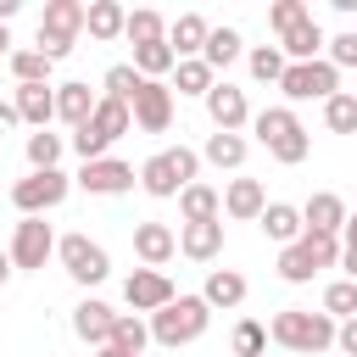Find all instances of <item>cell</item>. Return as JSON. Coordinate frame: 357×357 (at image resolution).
<instances>
[{"label":"cell","mask_w":357,"mask_h":357,"mask_svg":"<svg viewBox=\"0 0 357 357\" xmlns=\"http://www.w3.org/2000/svg\"><path fill=\"white\" fill-rule=\"evenodd\" d=\"M17 117L22 123H33V128H45L50 117H56V89L50 84H17Z\"/></svg>","instance_id":"cell-20"},{"label":"cell","mask_w":357,"mask_h":357,"mask_svg":"<svg viewBox=\"0 0 357 357\" xmlns=\"http://www.w3.org/2000/svg\"><path fill=\"white\" fill-rule=\"evenodd\" d=\"M206 39H212V22H206L201 11H184V17L167 28V45H173L178 61H195V56L206 50Z\"/></svg>","instance_id":"cell-14"},{"label":"cell","mask_w":357,"mask_h":357,"mask_svg":"<svg viewBox=\"0 0 357 357\" xmlns=\"http://www.w3.org/2000/svg\"><path fill=\"white\" fill-rule=\"evenodd\" d=\"M123 301H128L134 312H162L167 301H178V290H173V279H167L162 268H134L128 284H123Z\"/></svg>","instance_id":"cell-9"},{"label":"cell","mask_w":357,"mask_h":357,"mask_svg":"<svg viewBox=\"0 0 357 357\" xmlns=\"http://www.w3.org/2000/svg\"><path fill=\"white\" fill-rule=\"evenodd\" d=\"M206 162H218V167H240L245 162V139L240 134H206V151H201Z\"/></svg>","instance_id":"cell-38"},{"label":"cell","mask_w":357,"mask_h":357,"mask_svg":"<svg viewBox=\"0 0 357 357\" xmlns=\"http://www.w3.org/2000/svg\"><path fill=\"white\" fill-rule=\"evenodd\" d=\"M206 318H212V307L201 296H178L162 312H151V340L156 346H184V340H195L206 329Z\"/></svg>","instance_id":"cell-3"},{"label":"cell","mask_w":357,"mask_h":357,"mask_svg":"<svg viewBox=\"0 0 357 357\" xmlns=\"http://www.w3.org/2000/svg\"><path fill=\"white\" fill-rule=\"evenodd\" d=\"M178 251H184L190 262H212V257L223 251V218H212V223H184V229H178Z\"/></svg>","instance_id":"cell-19"},{"label":"cell","mask_w":357,"mask_h":357,"mask_svg":"<svg viewBox=\"0 0 357 357\" xmlns=\"http://www.w3.org/2000/svg\"><path fill=\"white\" fill-rule=\"evenodd\" d=\"M351 95H357V89H351Z\"/></svg>","instance_id":"cell-53"},{"label":"cell","mask_w":357,"mask_h":357,"mask_svg":"<svg viewBox=\"0 0 357 357\" xmlns=\"http://www.w3.org/2000/svg\"><path fill=\"white\" fill-rule=\"evenodd\" d=\"M78 184H84L89 195H123V190L134 184V167H128V162H117V156H100V162H84Z\"/></svg>","instance_id":"cell-12"},{"label":"cell","mask_w":357,"mask_h":357,"mask_svg":"<svg viewBox=\"0 0 357 357\" xmlns=\"http://www.w3.org/2000/svg\"><path fill=\"white\" fill-rule=\"evenodd\" d=\"M229 346H234V357H268V329L257 318H240L234 335H229Z\"/></svg>","instance_id":"cell-36"},{"label":"cell","mask_w":357,"mask_h":357,"mask_svg":"<svg viewBox=\"0 0 357 357\" xmlns=\"http://www.w3.org/2000/svg\"><path fill=\"white\" fill-rule=\"evenodd\" d=\"M95 357H128V351H117V346H100V351H95Z\"/></svg>","instance_id":"cell-51"},{"label":"cell","mask_w":357,"mask_h":357,"mask_svg":"<svg viewBox=\"0 0 357 357\" xmlns=\"http://www.w3.org/2000/svg\"><path fill=\"white\" fill-rule=\"evenodd\" d=\"M56 257H61V268H67L78 284H100V279L112 273L106 245H95L89 234H67V240H56Z\"/></svg>","instance_id":"cell-7"},{"label":"cell","mask_w":357,"mask_h":357,"mask_svg":"<svg viewBox=\"0 0 357 357\" xmlns=\"http://www.w3.org/2000/svg\"><path fill=\"white\" fill-rule=\"evenodd\" d=\"M335 346H340L346 357H357V318H346V324H340V335H335Z\"/></svg>","instance_id":"cell-46"},{"label":"cell","mask_w":357,"mask_h":357,"mask_svg":"<svg viewBox=\"0 0 357 357\" xmlns=\"http://www.w3.org/2000/svg\"><path fill=\"white\" fill-rule=\"evenodd\" d=\"M56 257V234H50V223L45 218H22L17 223V234H11V268H45Z\"/></svg>","instance_id":"cell-8"},{"label":"cell","mask_w":357,"mask_h":357,"mask_svg":"<svg viewBox=\"0 0 357 357\" xmlns=\"http://www.w3.org/2000/svg\"><path fill=\"white\" fill-rule=\"evenodd\" d=\"M178 95H212V67L195 56V61H178Z\"/></svg>","instance_id":"cell-41"},{"label":"cell","mask_w":357,"mask_h":357,"mask_svg":"<svg viewBox=\"0 0 357 357\" xmlns=\"http://www.w3.org/2000/svg\"><path fill=\"white\" fill-rule=\"evenodd\" d=\"M17 123H22V117H17V106H6V100H0V134H6V128H17Z\"/></svg>","instance_id":"cell-48"},{"label":"cell","mask_w":357,"mask_h":357,"mask_svg":"<svg viewBox=\"0 0 357 357\" xmlns=\"http://www.w3.org/2000/svg\"><path fill=\"white\" fill-rule=\"evenodd\" d=\"M268 335L284 346V351H329L335 346V335H340V324L329 318V312H273V324H268Z\"/></svg>","instance_id":"cell-1"},{"label":"cell","mask_w":357,"mask_h":357,"mask_svg":"<svg viewBox=\"0 0 357 357\" xmlns=\"http://www.w3.org/2000/svg\"><path fill=\"white\" fill-rule=\"evenodd\" d=\"M251 128H257V139L273 151L279 139H290V134L301 128V117H296L290 106H268V112H257V117H251Z\"/></svg>","instance_id":"cell-24"},{"label":"cell","mask_w":357,"mask_h":357,"mask_svg":"<svg viewBox=\"0 0 357 357\" xmlns=\"http://www.w3.org/2000/svg\"><path fill=\"white\" fill-rule=\"evenodd\" d=\"M335 73L340 67H357V33H340V39H329V56H324Z\"/></svg>","instance_id":"cell-45"},{"label":"cell","mask_w":357,"mask_h":357,"mask_svg":"<svg viewBox=\"0 0 357 357\" xmlns=\"http://www.w3.org/2000/svg\"><path fill=\"white\" fill-rule=\"evenodd\" d=\"M56 162H61V134H50V128L28 134V167L33 173H50Z\"/></svg>","instance_id":"cell-35"},{"label":"cell","mask_w":357,"mask_h":357,"mask_svg":"<svg viewBox=\"0 0 357 357\" xmlns=\"http://www.w3.org/2000/svg\"><path fill=\"white\" fill-rule=\"evenodd\" d=\"M268 22H273L279 33H290L296 22H307V6H301V0H279V6L268 11Z\"/></svg>","instance_id":"cell-43"},{"label":"cell","mask_w":357,"mask_h":357,"mask_svg":"<svg viewBox=\"0 0 357 357\" xmlns=\"http://www.w3.org/2000/svg\"><path fill=\"white\" fill-rule=\"evenodd\" d=\"M340 262H346V279H357V251H346Z\"/></svg>","instance_id":"cell-49"},{"label":"cell","mask_w":357,"mask_h":357,"mask_svg":"<svg viewBox=\"0 0 357 357\" xmlns=\"http://www.w3.org/2000/svg\"><path fill=\"white\" fill-rule=\"evenodd\" d=\"M73 151H78L84 162H100V156H106V139H100V134L84 123V128H73Z\"/></svg>","instance_id":"cell-44"},{"label":"cell","mask_w":357,"mask_h":357,"mask_svg":"<svg viewBox=\"0 0 357 357\" xmlns=\"http://www.w3.org/2000/svg\"><path fill=\"white\" fill-rule=\"evenodd\" d=\"M340 234H346V240H340V257H346V251H357V212L346 218V229H340Z\"/></svg>","instance_id":"cell-47"},{"label":"cell","mask_w":357,"mask_h":357,"mask_svg":"<svg viewBox=\"0 0 357 357\" xmlns=\"http://www.w3.org/2000/svg\"><path fill=\"white\" fill-rule=\"evenodd\" d=\"M178 212H184V223H212V218H223V195L212 184H190L178 195Z\"/></svg>","instance_id":"cell-25"},{"label":"cell","mask_w":357,"mask_h":357,"mask_svg":"<svg viewBox=\"0 0 357 357\" xmlns=\"http://www.w3.org/2000/svg\"><path fill=\"white\" fill-rule=\"evenodd\" d=\"M284 67H290V61H284V50H279V45H257V50H251V78L279 84V78H284Z\"/></svg>","instance_id":"cell-40"},{"label":"cell","mask_w":357,"mask_h":357,"mask_svg":"<svg viewBox=\"0 0 357 357\" xmlns=\"http://www.w3.org/2000/svg\"><path fill=\"white\" fill-rule=\"evenodd\" d=\"M95 95H89V84H56V117L61 123H73V128H84L89 117H95Z\"/></svg>","instance_id":"cell-21"},{"label":"cell","mask_w":357,"mask_h":357,"mask_svg":"<svg viewBox=\"0 0 357 357\" xmlns=\"http://www.w3.org/2000/svg\"><path fill=\"white\" fill-rule=\"evenodd\" d=\"M134 45H156V39H167V22H162V11H151V6H139V11H128V28H123Z\"/></svg>","instance_id":"cell-34"},{"label":"cell","mask_w":357,"mask_h":357,"mask_svg":"<svg viewBox=\"0 0 357 357\" xmlns=\"http://www.w3.org/2000/svg\"><path fill=\"white\" fill-rule=\"evenodd\" d=\"M106 100H123V106H134V95H139V73H134V61H117V67H106Z\"/></svg>","instance_id":"cell-32"},{"label":"cell","mask_w":357,"mask_h":357,"mask_svg":"<svg viewBox=\"0 0 357 357\" xmlns=\"http://www.w3.org/2000/svg\"><path fill=\"white\" fill-rule=\"evenodd\" d=\"M11 279V251H0V284Z\"/></svg>","instance_id":"cell-50"},{"label":"cell","mask_w":357,"mask_h":357,"mask_svg":"<svg viewBox=\"0 0 357 357\" xmlns=\"http://www.w3.org/2000/svg\"><path fill=\"white\" fill-rule=\"evenodd\" d=\"M195 167H201V156L195 151H156L145 167H139V184H145V195H156V201H167V195H184L190 184H195Z\"/></svg>","instance_id":"cell-2"},{"label":"cell","mask_w":357,"mask_h":357,"mask_svg":"<svg viewBox=\"0 0 357 357\" xmlns=\"http://www.w3.org/2000/svg\"><path fill=\"white\" fill-rule=\"evenodd\" d=\"M206 117H212L218 134H240V128L251 123L245 89H234V84H212V95H206Z\"/></svg>","instance_id":"cell-11"},{"label":"cell","mask_w":357,"mask_h":357,"mask_svg":"<svg viewBox=\"0 0 357 357\" xmlns=\"http://www.w3.org/2000/svg\"><path fill=\"white\" fill-rule=\"evenodd\" d=\"M173 67H178V56H173L167 39H156V45H134V73H139V78H162V73H173Z\"/></svg>","instance_id":"cell-30"},{"label":"cell","mask_w":357,"mask_h":357,"mask_svg":"<svg viewBox=\"0 0 357 357\" xmlns=\"http://www.w3.org/2000/svg\"><path fill=\"white\" fill-rule=\"evenodd\" d=\"M6 67H11V78H17V84H45L56 61L33 45V50H11V56H6Z\"/></svg>","instance_id":"cell-31"},{"label":"cell","mask_w":357,"mask_h":357,"mask_svg":"<svg viewBox=\"0 0 357 357\" xmlns=\"http://www.w3.org/2000/svg\"><path fill=\"white\" fill-rule=\"evenodd\" d=\"M324 312H329V318H340V324H346V318H357V279H335V284L324 290Z\"/></svg>","instance_id":"cell-39"},{"label":"cell","mask_w":357,"mask_h":357,"mask_svg":"<svg viewBox=\"0 0 357 357\" xmlns=\"http://www.w3.org/2000/svg\"><path fill=\"white\" fill-rule=\"evenodd\" d=\"M201 301H206V307H240V301H245V273H234V268H212Z\"/></svg>","instance_id":"cell-22"},{"label":"cell","mask_w":357,"mask_h":357,"mask_svg":"<svg viewBox=\"0 0 357 357\" xmlns=\"http://www.w3.org/2000/svg\"><path fill=\"white\" fill-rule=\"evenodd\" d=\"M112 324H117V312H112L106 301H78V307H73V335L89 340L95 351L112 340Z\"/></svg>","instance_id":"cell-17"},{"label":"cell","mask_w":357,"mask_h":357,"mask_svg":"<svg viewBox=\"0 0 357 357\" xmlns=\"http://www.w3.org/2000/svg\"><path fill=\"white\" fill-rule=\"evenodd\" d=\"M346 218H351V212H346V201H340L335 190H318V195L301 206V223H307V234H335V240H340Z\"/></svg>","instance_id":"cell-13"},{"label":"cell","mask_w":357,"mask_h":357,"mask_svg":"<svg viewBox=\"0 0 357 357\" xmlns=\"http://www.w3.org/2000/svg\"><path fill=\"white\" fill-rule=\"evenodd\" d=\"M257 223H262V234H268L273 245H296V240L307 234V223H301V206H290V201H268V212H262Z\"/></svg>","instance_id":"cell-18"},{"label":"cell","mask_w":357,"mask_h":357,"mask_svg":"<svg viewBox=\"0 0 357 357\" xmlns=\"http://www.w3.org/2000/svg\"><path fill=\"white\" fill-rule=\"evenodd\" d=\"M312 273H318V257H312L307 240H296V245L279 251V279H284V284H307Z\"/></svg>","instance_id":"cell-28"},{"label":"cell","mask_w":357,"mask_h":357,"mask_svg":"<svg viewBox=\"0 0 357 357\" xmlns=\"http://www.w3.org/2000/svg\"><path fill=\"white\" fill-rule=\"evenodd\" d=\"M307 151H312V139H307V128H296V134H290V139H279L268 156H273V162H284V167H296V162H307Z\"/></svg>","instance_id":"cell-42"},{"label":"cell","mask_w":357,"mask_h":357,"mask_svg":"<svg viewBox=\"0 0 357 357\" xmlns=\"http://www.w3.org/2000/svg\"><path fill=\"white\" fill-rule=\"evenodd\" d=\"M89 128H95V134H100V139L112 145V139H123V134L134 128V112H128L123 100H106V95H100V106H95V117H89Z\"/></svg>","instance_id":"cell-27"},{"label":"cell","mask_w":357,"mask_h":357,"mask_svg":"<svg viewBox=\"0 0 357 357\" xmlns=\"http://www.w3.org/2000/svg\"><path fill=\"white\" fill-rule=\"evenodd\" d=\"M279 89H284V100H329V95H340V73L329 61H290Z\"/></svg>","instance_id":"cell-5"},{"label":"cell","mask_w":357,"mask_h":357,"mask_svg":"<svg viewBox=\"0 0 357 357\" xmlns=\"http://www.w3.org/2000/svg\"><path fill=\"white\" fill-rule=\"evenodd\" d=\"M145 340H151V324H139V312H117L106 346H117V351H128V357H145Z\"/></svg>","instance_id":"cell-29"},{"label":"cell","mask_w":357,"mask_h":357,"mask_svg":"<svg viewBox=\"0 0 357 357\" xmlns=\"http://www.w3.org/2000/svg\"><path fill=\"white\" fill-rule=\"evenodd\" d=\"M128 112H134V123H139V128H145V134H162V128H167V123H173V89H167V84H162V78H145V84H139V95H134V106H128Z\"/></svg>","instance_id":"cell-10"},{"label":"cell","mask_w":357,"mask_h":357,"mask_svg":"<svg viewBox=\"0 0 357 357\" xmlns=\"http://www.w3.org/2000/svg\"><path fill=\"white\" fill-rule=\"evenodd\" d=\"M61 201H67V173H61V167L28 173V178L11 184V206H17L22 218H39V212H50V206H61Z\"/></svg>","instance_id":"cell-6"},{"label":"cell","mask_w":357,"mask_h":357,"mask_svg":"<svg viewBox=\"0 0 357 357\" xmlns=\"http://www.w3.org/2000/svg\"><path fill=\"white\" fill-rule=\"evenodd\" d=\"M262 212H268V195H262L257 178H234V184L223 190V218H234V223H257Z\"/></svg>","instance_id":"cell-15"},{"label":"cell","mask_w":357,"mask_h":357,"mask_svg":"<svg viewBox=\"0 0 357 357\" xmlns=\"http://www.w3.org/2000/svg\"><path fill=\"white\" fill-rule=\"evenodd\" d=\"M84 11H89V6H78V0H50V6H45V17H39V50H45L50 61H61V56L78 45Z\"/></svg>","instance_id":"cell-4"},{"label":"cell","mask_w":357,"mask_h":357,"mask_svg":"<svg viewBox=\"0 0 357 357\" xmlns=\"http://www.w3.org/2000/svg\"><path fill=\"white\" fill-rule=\"evenodd\" d=\"M234 56H240V33H234V28H212V39H206L201 61H206V67L218 73V67H229Z\"/></svg>","instance_id":"cell-37"},{"label":"cell","mask_w":357,"mask_h":357,"mask_svg":"<svg viewBox=\"0 0 357 357\" xmlns=\"http://www.w3.org/2000/svg\"><path fill=\"white\" fill-rule=\"evenodd\" d=\"M318 45H324V28L307 17V22H296L290 33H279V50H284V61H318Z\"/></svg>","instance_id":"cell-23"},{"label":"cell","mask_w":357,"mask_h":357,"mask_svg":"<svg viewBox=\"0 0 357 357\" xmlns=\"http://www.w3.org/2000/svg\"><path fill=\"white\" fill-rule=\"evenodd\" d=\"M84 28H89L95 39H117V33L128 28V11H123L117 0H89V11H84Z\"/></svg>","instance_id":"cell-26"},{"label":"cell","mask_w":357,"mask_h":357,"mask_svg":"<svg viewBox=\"0 0 357 357\" xmlns=\"http://www.w3.org/2000/svg\"><path fill=\"white\" fill-rule=\"evenodd\" d=\"M6 45H11V33H6V22H0V56H6Z\"/></svg>","instance_id":"cell-52"},{"label":"cell","mask_w":357,"mask_h":357,"mask_svg":"<svg viewBox=\"0 0 357 357\" xmlns=\"http://www.w3.org/2000/svg\"><path fill=\"white\" fill-rule=\"evenodd\" d=\"M173 251H178V234H173L167 223H139V229H134V257H139L145 268L173 262Z\"/></svg>","instance_id":"cell-16"},{"label":"cell","mask_w":357,"mask_h":357,"mask_svg":"<svg viewBox=\"0 0 357 357\" xmlns=\"http://www.w3.org/2000/svg\"><path fill=\"white\" fill-rule=\"evenodd\" d=\"M324 123H329V134H357V95L351 89L329 95L324 100Z\"/></svg>","instance_id":"cell-33"}]
</instances>
